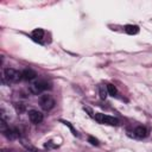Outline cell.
Here are the masks:
<instances>
[{
	"instance_id": "obj_1",
	"label": "cell",
	"mask_w": 152,
	"mask_h": 152,
	"mask_svg": "<svg viewBox=\"0 0 152 152\" xmlns=\"http://www.w3.org/2000/svg\"><path fill=\"white\" fill-rule=\"evenodd\" d=\"M48 88H50L49 83H48L46 81L40 80V81H36V82H33V83H32V84L28 87V90H30L32 94L38 95V94H40L42 91L46 90Z\"/></svg>"
},
{
	"instance_id": "obj_2",
	"label": "cell",
	"mask_w": 152,
	"mask_h": 152,
	"mask_svg": "<svg viewBox=\"0 0 152 152\" xmlns=\"http://www.w3.org/2000/svg\"><path fill=\"white\" fill-rule=\"evenodd\" d=\"M94 118L99 124H103V125L116 126L119 124V120L116 118H113V116H109V115H104V114H101V113H96L94 115Z\"/></svg>"
},
{
	"instance_id": "obj_3",
	"label": "cell",
	"mask_w": 152,
	"mask_h": 152,
	"mask_svg": "<svg viewBox=\"0 0 152 152\" xmlns=\"http://www.w3.org/2000/svg\"><path fill=\"white\" fill-rule=\"evenodd\" d=\"M39 104L44 110H50L55 106V100L51 95H42L39 97Z\"/></svg>"
},
{
	"instance_id": "obj_4",
	"label": "cell",
	"mask_w": 152,
	"mask_h": 152,
	"mask_svg": "<svg viewBox=\"0 0 152 152\" xmlns=\"http://www.w3.org/2000/svg\"><path fill=\"white\" fill-rule=\"evenodd\" d=\"M5 78L8 82H18L21 78V72L13 68H7L5 69Z\"/></svg>"
},
{
	"instance_id": "obj_5",
	"label": "cell",
	"mask_w": 152,
	"mask_h": 152,
	"mask_svg": "<svg viewBox=\"0 0 152 152\" xmlns=\"http://www.w3.org/2000/svg\"><path fill=\"white\" fill-rule=\"evenodd\" d=\"M28 119L32 124H39L43 121V114L36 109H32L28 112Z\"/></svg>"
},
{
	"instance_id": "obj_6",
	"label": "cell",
	"mask_w": 152,
	"mask_h": 152,
	"mask_svg": "<svg viewBox=\"0 0 152 152\" xmlns=\"http://www.w3.org/2000/svg\"><path fill=\"white\" fill-rule=\"evenodd\" d=\"M36 76H37V74L32 69H25L21 72V78L25 80V81H32V80L36 78Z\"/></svg>"
},
{
	"instance_id": "obj_7",
	"label": "cell",
	"mask_w": 152,
	"mask_h": 152,
	"mask_svg": "<svg viewBox=\"0 0 152 152\" xmlns=\"http://www.w3.org/2000/svg\"><path fill=\"white\" fill-rule=\"evenodd\" d=\"M4 135L7 137L8 139L13 140V139H15V138L19 137V132H18L15 128H10V127H8V129H6V131L4 132Z\"/></svg>"
},
{
	"instance_id": "obj_8",
	"label": "cell",
	"mask_w": 152,
	"mask_h": 152,
	"mask_svg": "<svg viewBox=\"0 0 152 152\" xmlns=\"http://www.w3.org/2000/svg\"><path fill=\"white\" fill-rule=\"evenodd\" d=\"M146 134H147V131H146V128L142 127V126H138V127L134 129V135H135L137 138H139V139L145 138Z\"/></svg>"
},
{
	"instance_id": "obj_9",
	"label": "cell",
	"mask_w": 152,
	"mask_h": 152,
	"mask_svg": "<svg viewBox=\"0 0 152 152\" xmlns=\"http://www.w3.org/2000/svg\"><path fill=\"white\" fill-rule=\"evenodd\" d=\"M44 37V31L42 28H36L32 31V38L34 40H42Z\"/></svg>"
},
{
	"instance_id": "obj_10",
	"label": "cell",
	"mask_w": 152,
	"mask_h": 152,
	"mask_svg": "<svg viewBox=\"0 0 152 152\" xmlns=\"http://www.w3.org/2000/svg\"><path fill=\"white\" fill-rule=\"evenodd\" d=\"M125 31L128 34H137L139 32V27L137 25H126L125 26Z\"/></svg>"
},
{
	"instance_id": "obj_11",
	"label": "cell",
	"mask_w": 152,
	"mask_h": 152,
	"mask_svg": "<svg viewBox=\"0 0 152 152\" xmlns=\"http://www.w3.org/2000/svg\"><path fill=\"white\" fill-rule=\"evenodd\" d=\"M99 94H100V97L102 100H104L107 97V94H108V90H107V86H100L99 87Z\"/></svg>"
},
{
	"instance_id": "obj_12",
	"label": "cell",
	"mask_w": 152,
	"mask_h": 152,
	"mask_svg": "<svg viewBox=\"0 0 152 152\" xmlns=\"http://www.w3.org/2000/svg\"><path fill=\"white\" fill-rule=\"evenodd\" d=\"M107 90H108V94L110 96H115L118 94V90H116L115 86H113V84H107Z\"/></svg>"
},
{
	"instance_id": "obj_13",
	"label": "cell",
	"mask_w": 152,
	"mask_h": 152,
	"mask_svg": "<svg viewBox=\"0 0 152 152\" xmlns=\"http://www.w3.org/2000/svg\"><path fill=\"white\" fill-rule=\"evenodd\" d=\"M88 141H89L91 145H95V146L99 145V140H97L96 138H94V137H89V138H88Z\"/></svg>"
},
{
	"instance_id": "obj_14",
	"label": "cell",
	"mask_w": 152,
	"mask_h": 152,
	"mask_svg": "<svg viewBox=\"0 0 152 152\" xmlns=\"http://www.w3.org/2000/svg\"><path fill=\"white\" fill-rule=\"evenodd\" d=\"M15 108H17V110H18L19 113L24 112V109H25V107H24L21 103H17V104H15Z\"/></svg>"
},
{
	"instance_id": "obj_15",
	"label": "cell",
	"mask_w": 152,
	"mask_h": 152,
	"mask_svg": "<svg viewBox=\"0 0 152 152\" xmlns=\"http://www.w3.org/2000/svg\"><path fill=\"white\" fill-rule=\"evenodd\" d=\"M0 152H10V151H8V150H6V148H1V150H0Z\"/></svg>"
}]
</instances>
